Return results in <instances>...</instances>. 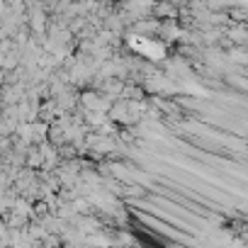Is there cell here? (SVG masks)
Wrapping results in <instances>:
<instances>
[{
    "label": "cell",
    "instance_id": "6da1fadb",
    "mask_svg": "<svg viewBox=\"0 0 248 248\" xmlns=\"http://www.w3.org/2000/svg\"><path fill=\"white\" fill-rule=\"evenodd\" d=\"M154 15L156 17H175L178 15V8L170 5V0H163V3H156L154 5Z\"/></svg>",
    "mask_w": 248,
    "mask_h": 248
}]
</instances>
